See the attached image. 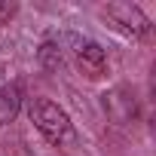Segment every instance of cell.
I'll use <instances>...</instances> for the list:
<instances>
[{
    "instance_id": "5b68a950",
    "label": "cell",
    "mask_w": 156,
    "mask_h": 156,
    "mask_svg": "<svg viewBox=\"0 0 156 156\" xmlns=\"http://www.w3.org/2000/svg\"><path fill=\"white\" fill-rule=\"evenodd\" d=\"M16 12H19V6H16V3H0V25H6Z\"/></svg>"
},
{
    "instance_id": "7a4b0ae2",
    "label": "cell",
    "mask_w": 156,
    "mask_h": 156,
    "mask_svg": "<svg viewBox=\"0 0 156 156\" xmlns=\"http://www.w3.org/2000/svg\"><path fill=\"white\" fill-rule=\"evenodd\" d=\"M107 16L116 22V28H122L129 37H144L147 31H150V22H147V16L138 9V6H132V3H110L107 6Z\"/></svg>"
},
{
    "instance_id": "277c9868",
    "label": "cell",
    "mask_w": 156,
    "mask_h": 156,
    "mask_svg": "<svg viewBox=\"0 0 156 156\" xmlns=\"http://www.w3.org/2000/svg\"><path fill=\"white\" fill-rule=\"evenodd\" d=\"M19 107H22V89L16 83L3 86V89H0V126L9 122V119H16Z\"/></svg>"
},
{
    "instance_id": "3957f363",
    "label": "cell",
    "mask_w": 156,
    "mask_h": 156,
    "mask_svg": "<svg viewBox=\"0 0 156 156\" xmlns=\"http://www.w3.org/2000/svg\"><path fill=\"white\" fill-rule=\"evenodd\" d=\"M76 67L86 80H101L107 73V55L98 43H83L76 49Z\"/></svg>"
},
{
    "instance_id": "6da1fadb",
    "label": "cell",
    "mask_w": 156,
    "mask_h": 156,
    "mask_svg": "<svg viewBox=\"0 0 156 156\" xmlns=\"http://www.w3.org/2000/svg\"><path fill=\"white\" fill-rule=\"evenodd\" d=\"M31 122L37 126V132L49 141V144H64L73 138V126L70 116L49 98H34L31 104Z\"/></svg>"
}]
</instances>
